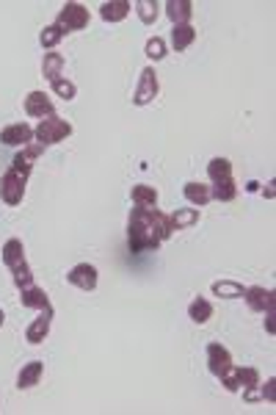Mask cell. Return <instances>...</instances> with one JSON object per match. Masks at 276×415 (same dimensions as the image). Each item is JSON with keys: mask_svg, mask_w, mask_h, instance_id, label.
<instances>
[{"mask_svg": "<svg viewBox=\"0 0 276 415\" xmlns=\"http://www.w3.org/2000/svg\"><path fill=\"white\" fill-rule=\"evenodd\" d=\"M182 194L194 208H204L210 203V185H202V183H185Z\"/></svg>", "mask_w": 276, "mask_h": 415, "instance_id": "7402d4cb", "label": "cell"}, {"mask_svg": "<svg viewBox=\"0 0 276 415\" xmlns=\"http://www.w3.org/2000/svg\"><path fill=\"white\" fill-rule=\"evenodd\" d=\"M188 318H191L194 324H207V321L213 318V305H210L207 299L197 296V299L188 305Z\"/></svg>", "mask_w": 276, "mask_h": 415, "instance_id": "603a6c76", "label": "cell"}, {"mask_svg": "<svg viewBox=\"0 0 276 415\" xmlns=\"http://www.w3.org/2000/svg\"><path fill=\"white\" fill-rule=\"evenodd\" d=\"M175 233L169 225V213L158 208H133L127 219V247L130 252H155L169 235Z\"/></svg>", "mask_w": 276, "mask_h": 415, "instance_id": "6da1fadb", "label": "cell"}, {"mask_svg": "<svg viewBox=\"0 0 276 415\" xmlns=\"http://www.w3.org/2000/svg\"><path fill=\"white\" fill-rule=\"evenodd\" d=\"M199 222V210L197 208H180L175 213H169V225L172 230H188Z\"/></svg>", "mask_w": 276, "mask_h": 415, "instance_id": "d6986e66", "label": "cell"}, {"mask_svg": "<svg viewBox=\"0 0 276 415\" xmlns=\"http://www.w3.org/2000/svg\"><path fill=\"white\" fill-rule=\"evenodd\" d=\"M243 291L246 288L241 283H232V280H216L213 283V293L221 296V299H243Z\"/></svg>", "mask_w": 276, "mask_h": 415, "instance_id": "4316f807", "label": "cell"}, {"mask_svg": "<svg viewBox=\"0 0 276 415\" xmlns=\"http://www.w3.org/2000/svg\"><path fill=\"white\" fill-rule=\"evenodd\" d=\"M72 136V125L67 119H58V117H48V119H39V125L33 128V139L42 144V147H53V144H61Z\"/></svg>", "mask_w": 276, "mask_h": 415, "instance_id": "7a4b0ae2", "label": "cell"}, {"mask_svg": "<svg viewBox=\"0 0 276 415\" xmlns=\"http://www.w3.org/2000/svg\"><path fill=\"white\" fill-rule=\"evenodd\" d=\"M26 183H28L26 175H20V172H14L9 166V172L0 178V197H3V203L6 205H20L23 197H26Z\"/></svg>", "mask_w": 276, "mask_h": 415, "instance_id": "5b68a950", "label": "cell"}, {"mask_svg": "<svg viewBox=\"0 0 276 415\" xmlns=\"http://www.w3.org/2000/svg\"><path fill=\"white\" fill-rule=\"evenodd\" d=\"M207 371L216 379H224L226 374L232 371V355H229L226 346H221V343H210L207 346Z\"/></svg>", "mask_w": 276, "mask_h": 415, "instance_id": "52a82bcc", "label": "cell"}, {"mask_svg": "<svg viewBox=\"0 0 276 415\" xmlns=\"http://www.w3.org/2000/svg\"><path fill=\"white\" fill-rule=\"evenodd\" d=\"M144 53H147V58H152V61H160V58H166V42L160 36H152V39H147Z\"/></svg>", "mask_w": 276, "mask_h": 415, "instance_id": "4dcf8cb0", "label": "cell"}, {"mask_svg": "<svg viewBox=\"0 0 276 415\" xmlns=\"http://www.w3.org/2000/svg\"><path fill=\"white\" fill-rule=\"evenodd\" d=\"M133 9H136V14L141 17L144 26H155V20L160 14V3H155V0H136Z\"/></svg>", "mask_w": 276, "mask_h": 415, "instance_id": "484cf974", "label": "cell"}, {"mask_svg": "<svg viewBox=\"0 0 276 415\" xmlns=\"http://www.w3.org/2000/svg\"><path fill=\"white\" fill-rule=\"evenodd\" d=\"M61 39H64V31L55 26V23H53V26H45V31L39 33V45H42L45 50H53Z\"/></svg>", "mask_w": 276, "mask_h": 415, "instance_id": "f1b7e54d", "label": "cell"}, {"mask_svg": "<svg viewBox=\"0 0 276 415\" xmlns=\"http://www.w3.org/2000/svg\"><path fill=\"white\" fill-rule=\"evenodd\" d=\"M158 92H160V80H158L155 67H144L138 86H136V95H133V105H150L158 97Z\"/></svg>", "mask_w": 276, "mask_h": 415, "instance_id": "8992f818", "label": "cell"}, {"mask_svg": "<svg viewBox=\"0 0 276 415\" xmlns=\"http://www.w3.org/2000/svg\"><path fill=\"white\" fill-rule=\"evenodd\" d=\"M11 274H14V286L20 288V291H23V288H28V286H33V274H31V266H28V263L17 266Z\"/></svg>", "mask_w": 276, "mask_h": 415, "instance_id": "1f68e13d", "label": "cell"}, {"mask_svg": "<svg viewBox=\"0 0 276 415\" xmlns=\"http://www.w3.org/2000/svg\"><path fill=\"white\" fill-rule=\"evenodd\" d=\"M20 302H23V308H36V311H45V308H53L50 305V296H48V291L39 286H28L20 291Z\"/></svg>", "mask_w": 276, "mask_h": 415, "instance_id": "5bb4252c", "label": "cell"}, {"mask_svg": "<svg viewBox=\"0 0 276 415\" xmlns=\"http://www.w3.org/2000/svg\"><path fill=\"white\" fill-rule=\"evenodd\" d=\"M133 3L130 0H108L100 6V17L105 23H122L127 14H130Z\"/></svg>", "mask_w": 276, "mask_h": 415, "instance_id": "2e32d148", "label": "cell"}, {"mask_svg": "<svg viewBox=\"0 0 276 415\" xmlns=\"http://www.w3.org/2000/svg\"><path fill=\"white\" fill-rule=\"evenodd\" d=\"M55 26L61 28L64 33H72V31H83L89 26V9L80 6V3H64L58 17H55Z\"/></svg>", "mask_w": 276, "mask_h": 415, "instance_id": "277c9868", "label": "cell"}, {"mask_svg": "<svg viewBox=\"0 0 276 415\" xmlns=\"http://www.w3.org/2000/svg\"><path fill=\"white\" fill-rule=\"evenodd\" d=\"M207 178L216 183V180H224V178H232V163L226 158H213L207 163Z\"/></svg>", "mask_w": 276, "mask_h": 415, "instance_id": "83f0119b", "label": "cell"}, {"mask_svg": "<svg viewBox=\"0 0 276 415\" xmlns=\"http://www.w3.org/2000/svg\"><path fill=\"white\" fill-rule=\"evenodd\" d=\"M243 299H246L249 311H254V313H274V308H276V296L271 288L251 286L243 291Z\"/></svg>", "mask_w": 276, "mask_h": 415, "instance_id": "ba28073f", "label": "cell"}, {"mask_svg": "<svg viewBox=\"0 0 276 415\" xmlns=\"http://www.w3.org/2000/svg\"><path fill=\"white\" fill-rule=\"evenodd\" d=\"M194 39H197V28L191 26H175L172 28V45H175L177 53L188 50L191 45H194Z\"/></svg>", "mask_w": 276, "mask_h": 415, "instance_id": "44dd1931", "label": "cell"}, {"mask_svg": "<svg viewBox=\"0 0 276 415\" xmlns=\"http://www.w3.org/2000/svg\"><path fill=\"white\" fill-rule=\"evenodd\" d=\"M166 14L175 26H188L194 17V3L191 0H169L166 3Z\"/></svg>", "mask_w": 276, "mask_h": 415, "instance_id": "9a60e30c", "label": "cell"}, {"mask_svg": "<svg viewBox=\"0 0 276 415\" xmlns=\"http://www.w3.org/2000/svg\"><path fill=\"white\" fill-rule=\"evenodd\" d=\"M50 324H53V308H45L42 311V316L36 318V321H31L28 324V330H26V340L28 343H42L45 338L50 335Z\"/></svg>", "mask_w": 276, "mask_h": 415, "instance_id": "4fadbf2b", "label": "cell"}, {"mask_svg": "<svg viewBox=\"0 0 276 415\" xmlns=\"http://www.w3.org/2000/svg\"><path fill=\"white\" fill-rule=\"evenodd\" d=\"M61 70H64V55H61V53H45L42 75L48 80H55V78H61Z\"/></svg>", "mask_w": 276, "mask_h": 415, "instance_id": "d4e9b609", "label": "cell"}, {"mask_svg": "<svg viewBox=\"0 0 276 415\" xmlns=\"http://www.w3.org/2000/svg\"><path fill=\"white\" fill-rule=\"evenodd\" d=\"M33 141V128L28 122H14L0 130V144L6 147H28Z\"/></svg>", "mask_w": 276, "mask_h": 415, "instance_id": "9c48e42d", "label": "cell"}, {"mask_svg": "<svg viewBox=\"0 0 276 415\" xmlns=\"http://www.w3.org/2000/svg\"><path fill=\"white\" fill-rule=\"evenodd\" d=\"M50 86H53V92H55L58 97H64V100H75L77 89H75V83H72V80L55 78V80H50Z\"/></svg>", "mask_w": 276, "mask_h": 415, "instance_id": "f546056e", "label": "cell"}, {"mask_svg": "<svg viewBox=\"0 0 276 415\" xmlns=\"http://www.w3.org/2000/svg\"><path fill=\"white\" fill-rule=\"evenodd\" d=\"M130 197H133L136 208H155L158 205V191H155L152 185H133Z\"/></svg>", "mask_w": 276, "mask_h": 415, "instance_id": "cb8c5ba5", "label": "cell"}, {"mask_svg": "<svg viewBox=\"0 0 276 415\" xmlns=\"http://www.w3.org/2000/svg\"><path fill=\"white\" fill-rule=\"evenodd\" d=\"M265 197H268V200H271V197H274V180L268 183V188H265Z\"/></svg>", "mask_w": 276, "mask_h": 415, "instance_id": "836d02e7", "label": "cell"}, {"mask_svg": "<svg viewBox=\"0 0 276 415\" xmlns=\"http://www.w3.org/2000/svg\"><path fill=\"white\" fill-rule=\"evenodd\" d=\"M67 280H70V286L80 288V291H94L97 288V269L92 263H77L67 274Z\"/></svg>", "mask_w": 276, "mask_h": 415, "instance_id": "30bf717a", "label": "cell"}, {"mask_svg": "<svg viewBox=\"0 0 276 415\" xmlns=\"http://www.w3.org/2000/svg\"><path fill=\"white\" fill-rule=\"evenodd\" d=\"M274 385H276V379H268V385H265V396H268V401H274Z\"/></svg>", "mask_w": 276, "mask_h": 415, "instance_id": "d6a6232c", "label": "cell"}, {"mask_svg": "<svg viewBox=\"0 0 276 415\" xmlns=\"http://www.w3.org/2000/svg\"><path fill=\"white\" fill-rule=\"evenodd\" d=\"M221 382H224V388L229 390V393H238V390L243 388L246 390V399H249V401H257V393H254V388L260 385L257 368H235V365H232V371L226 374Z\"/></svg>", "mask_w": 276, "mask_h": 415, "instance_id": "3957f363", "label": "cell"}, {"mask_svg": "<svg viewBox=\"0 0 276 415\" xmlns=\"http://www.w3.org/2000/svg\"><path fill=\"white\" fill-rule=\"evenodd\" d=\"M45 153V147L36 141V144H28V147H23L17 156H14V161H11V169L14 172H20V175H31V169H33V163L39 161V156Z\"/></svg>", "mask_w": 276, "mask_h": 415, "instance_id": "7c38bea8", "label": "cell"}, {"mask_svg": "<svg viewBox=\"0 0 276 415\" xmlns=\"http://www.w3.org/2000/svg\"><path fill=\"white\" fill-rule=\"evenodd\" d=\"M238 197V183L235 178H224V180H216L210 188V200H219V203H232Z\"/></svg>", "mask_w": 276, "mask_h": 415, "instance_id": "ffe728a7", "label": "cell"}, {"mask_svg": "<svg viewBox=\"0 0 276 415\" xmlns=\"http://www.w3.org/2000/svg\"><path fill=\"white\" fill-rule=\"evenodd\" d=\"M3 263L14 271L17 266H23V263H28L26 260V247H23V241L20 238H9L6 244H3Z\"/></svg>", "mask_w": 276, "mask_h": 415, "instance_id": "e0dca14e", "label": "cell"}, {"mask_svg": "<svg viewBox=\"0 0 276 415\" xmlns=\"http://www.w3.org/2000/svg\"><path fill=\"white\" fill-rule=\"evenodd\" d=\"M26 114L28 117H36V119H45V117H55V105L45 92H31L26 97Z\"/></svg>", "mask_w": 276, "mask_h": 415, "instance_id": "8fae6325", "label": "cell"}, {"mask_svg": "<svg viewBox=\"0 0 276 415\" xmlns=\"http://www.w3.org/2000/svg\"><path fill=\"white\" fill-rule=\"evenodd\" d=\"M42 374H45V363H42V360H33V363L23 365V371H20V377H17V388L28 390V388H33V385H39Z\"/></svg>", "mask_w": 276, "mask_h": 415, "instance_id": "ac0fdd59", "label": "cell"}, {"mask_svg": "<svg viewBox=\"0 0 276 415\" xmlns=\"http://www.w3.org/2000/svg\"><path fill=\"white\" fill-rule=\"evenodd\" d=\"M3 318H6V316H3V311H0V327H3Z\"/></svg>", "mask_w": 276, "mask_h": 415, "instance_id": "e575fe53", "label": "cell"}]
</instances>
